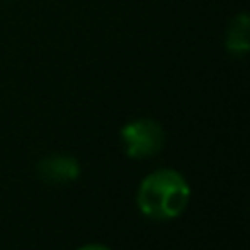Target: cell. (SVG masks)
I'll return each mask as SVG.
<instances>
[{"label":"cell","instance_id":"cell-4","mask_svg":"<svg viewBox=\"0 0 250 250\" xmlns=\"http://www.w3.org/2000/svg\"><path fill=\"white\" fill-rule=\"evenodd\" d=\"M225 47L232 55H244L250 49V20L248 16L236 14L225 31Z\"/></svg>","mask_w":250,"mask_h":250},{"label":"cell","instance_id":"cell-5","mask_svg":"<svg viewBox=\"0 0 250 250\" xmlns=\"http://www.w3.org/2000/svg\"><path fill=\"white\" fill-rule=\"evenodd\" d=\"M78 250H109V248L104 246V244H86V246H82Z\"/></svg>","mask_w":250,"mask_h":250},{"label":"cell","instance_id":"cell-1","mask_svg":"<svg viewBox=\"0 0 250 250\" xmlns=\"http://www.w3.org/2000/svg\"><path fill=\"white\" fill-rule=\"evenodd\" d=\"M189 184L176 170H156L148 174L137 193V205L150 219H174L184 213L189 201Z\"/></svg>","mask_w":250,"mask_h":250},{"label":"cell","instance_id":"cell-3","mask_svg":"<svg viewBox=\"0 0 250 250\" xmlns=\"http://www.w3.org/2000/svg\"><path fill=\"white\" fill-rule=\"evenodd\" d=\"M37 174L49 184H66L80 176V164L70 154H51L39 160Z\"/></svg>","mask_w":250,"mask_h":250},{"label":"cell","instance_id":"cell-2","mask_svg":"<svg viewBox=\"0 0 250 250\" xmlns=\"http://www.w3.org/2000/svg\"><path fill=\"white\" fill-rule=\"evenodd\" d=\"M125 150L131 158H146L164 146V129L154 119H135L121 129Z\"/></svg>","mask_w":250,"mask_h":250}]
</instances>
